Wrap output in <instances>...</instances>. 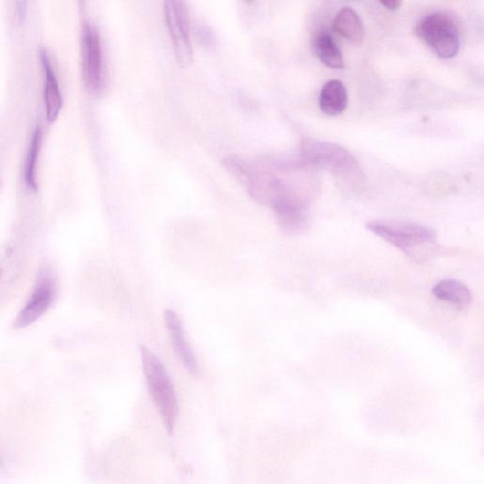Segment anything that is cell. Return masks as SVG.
I'll return each instance as SVG.
<instances>
[{"label": "cell", "mask_w": 484, "mask_h": 484, "mask_svg": "<svg viewBox=\"0 0 484 484\" xmlns=\"http://www.w3.org/2000/svg\"><path fill=\"white\" fill-rule=\"evenodd\" d=\"M164 319L177 357L188 372L193 375H198L199 363L190 342L185 338L180 317L174 310H168Z\"/></svg>", "instance_id": "cell-9"}, {"label": "cell", "mask_w": 484, "mask_h": 484, "mask_svg": "<svg viewBox=\"0 0 484 484\" xmlns=\"http://www.w3.org/2000/svg\"><path fill=\"white\" fill-rule=\"evenodd\" d=\"M148 390L167 432L172 435L179 417V401L174 385L163 363L145 346H141Z\"/></svg>", "instance_id": "cell-2"}, {"label": "cell", "mask_w": 484, "mask_h": 484, "mask_svg": "<svg viewBox=\"0 0 484 484\" xmlns=\"http://www.w3.org/2000/svg\"><path fill=\"white\" fill-rule=\"evenodd\" d=\"M40 59L45 74L44 100L47 121L52 123L58 118L63 107V96L48 53L40 49Z\"/></svg>", "instance_id": "cell-10"}, {"label": "cell", "mask_w": 484, "mask_h": 484, "mask_svg": "<svg viewBox=\"0 0 484 484\" xmlns=\"http://www.w3.org/2000/svg\"><path fill=\"white\" fill-rule=\"evenodd\" d=\"M381 5L389 11H396L401 6V2H397V0H390V2H381Z\"/></svg>", "instance_id": "cell-18"}, {"label": "cell", "mask_w": 484, "mask_h": 484, "mask_svg": "<svg viewBox=\"0 0 484 484\" xmlns=\"http://www.w3.org/2000/svg\"><path fill=\"white\" fill-rule=\"evenodd\" d=\"M348 104V93L339 79H331L322 87L319 95V107L322 113L330 117L342 114Z\"/></svg>", "instance_id": "cell-11"}, {"label": "cell", "mask_w": 484, "mask_h": 484, "mask_svg": "<svg viewBox=\"0 0 484 484\" xmlns=\"http://www.w3.org/2000/svg\"><path fill=\"white\" fill-rule=\"evenodd\" d=\"M28 11V3L26 2H17L16 3L15 15L16 20L18 24H21Z\"/></svg>", "instance_id": "cell-17"}, {"label": "cell", "mask_w": 484, "mask_h": 484, "mask_svg": "<svg viewBox=\"0 0 484 484\" xmlns=\"http://www.w3.org/2000/svg\"><path fill=\"white\" fill-rule=\"evenodd\" d=\"M299 163L342 175L355 174L359 170L356 158L344 148L310 139L301 142Z\"/></svg>", "instance_id": "cell-4"}, {"label": "cell", "mask_w": 484, "mask_h": 484, "mask_svg": "<svg viewBox=\"0 0 484 484\" xmlns=\"http://www.w3.org/2000/svg\"><path fill=\"white\" fill-rule=\"evenodd\" d=\"M432 292L438 300L460 309L469 307L473 301L471 290L462 282L454 279L438 282Z\"/></svg>", "instance_id": "cell-12"}, {"label": "cell", "mask_w": 484, "mask_h": 484, "mask_svg": "<svg viewBox=\"0 0 484 484\" xmlns=\"http://www.w3.org/2000/svg\"><path fill=\"white\" fill-rule=\"evenodd\" d=\"M195 34L197 40L205 47L214 46L215 41H216L213 30L206 24H198L195 28Z\"/></svg>", "instance_id": "cell-16"}, {"label": "cell", "mask_w": 484, "mask_h": 484, "mask_svg": "<svg viewBox=\"0 0 484 484\" xmlns=\"http://www.w3.org/2000/svg\"><path fill=\"white\" fill-rule=\"evenodd\" d=\"M43 133L39 126H37L33 133L28 154H26L25 163V183L31 191H37V164L42 146Z\"/></svg>", "instance_id": "cell-15"}, {"label": "cell", "mask_w": 484, "mask_h": 484, "mask_svg": "<svg viewBox=\"0 0 484 484\" xmlns=\"http://www.w3.org/2000/svg\"><path fill=\"white\" fill-rule=\"evenodd\" d=\"M273 209L277 224L284 233L299 235L309 229L310 226L309 204L287 201L277 205Z\"/></svg>", "instance_id": "cell-8"}, {"label": "cell", "mask_w": 484, "mask_h": 484, "mask_svg": "<svg viewBox=\"0 0 484 484\" xmlns=\"http://www.w3.org/2000/svg\"><path fill=\"white\" fill-rule=\"evenodd\" d=\"M334 31L343 38L360 44L365 37L364 25L356 11L344 7L334 19Z\"/></svg>", "instance_id": "cell-13"}, {"label": "cell", "mask_w": 484, "mask_h": 484, "mask_svg": "<svg viewBox=\"0 0 484 484\" xmlns=\"http://www.w3.org/2000/svg\"><path fill=\"white\" fill-rule=\"evenodd\" d=\"M82 49L86 88L90 93L100 95L106 84L104 53L100 34L90 21L83 25Z\"/></svg>", "instance_id": "cell-5"}, {"label": "cell", "mask_w": 484, "mask_h": 484, "mask_svg": "<svg viewBox=\"0 0 484 484\" xmlns=\"http://www.w3.org/2000/svg\"><path fill=\"white\" fill-rule=\"evenodd\" d=\"M417 35L439 58L451 59L460 50L461 22L447 11L430 13L419 22Z\"/></svg>", "instance_id": "cell-3"}, {"label": "cell", "mask_w": 484, "mask_h": 484, "mask_svg": "<svg viewBox=\"0 0 484 484\" xmlns=\"http://www.w3.org/2000/svg\"><path fill=\"white\" fill-rule=\"evenodd\" d=\"M55 298V283L47 275L40 277L29 302L19 312L14 327L20 330L35 324L48 310Z\"/></svg>", "instance_id": "cell-7"}, {"label": "cell", "mask_w": 484, "mask_h": 484, "mask_svg": "<svg viewBox=\"0 0 484 484\" xmlns=\"http://www.w3.org/2000/svg\"><path fill=\"white\" fill-rule=\"evenodd\" d=\"M0 276H2V270H0Z\"/></svg>", "instance_id": "cell-19"}, {"label": "cell", "mask_w": 484, "mask_h": 484, "mask_svg": "<svg viewBox=\"0 0 484 484\" xmlns=\"http://www.w3.org/2000/svg\"><path fill=\"white\" fill-rule=\"evenodd\" d=\"M366 229L416 259L427 257L437 247L436 232L420 224L378 220L368 222Z\"/></svg>", "instance_id": "cell-1"}, {"label": "cell", "mask_w": 484, "mask_h": 484, "mask_svg": "<svg viewBox=\"0 0 484 484\" xmlns=\"http://www.w3.org/2000/svg\"><path fill=\"white\" fill-rule=\"evenodd\" d=\"M313 49L317 58L325 66L337 70L344 68L342 51L329 32H321L315 37Z\"/></svg>", "instance_id": "cell-14"}, {"label": "cell", "mask_w": 484, "mask_h": 484, "mask_svg": "<svg viewBox=\"0 0 484 484\" xmlns=\"http://www.w3.org/2000/svg\"><path fill=\"white\" fill-rule=\"evenodd\" d=\"M164 10L176 58L182 67H187L193 62L194 57L187 5L181 0H168Z\"/></svg>", "instance_id": "cell-6"}]
</instances>
